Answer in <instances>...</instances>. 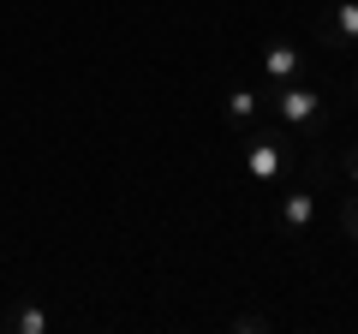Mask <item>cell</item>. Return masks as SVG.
Instances as JSON below:
<instances>
[{
    "label": "cell",
    "mask_w": 358,
    "mask_h": 334,
    "mask_svg": "<svg viewBox=\"0 0 358 334\" xmlns=\"http://www.w3.org/2000/svg\"><path fill=\"white\" fill-rule=\"evenodd\" d=\"M0 328H6V334H48L54 317H48L42 305H13L6 317H0Z\"/></svg>",
    "instance_id": "obj_7"
},
{
    "label": "cell",
    "mask_w": 358,
    "mask_h": 334,
    "mask_svg": "<svg viewBox=\"0 0 358 334\" xmlns=\"http://www.w3.org/2000/svg\"><path fill=\"white\" fill-rule=\"evenodd\" d=\"M263 72H268V84H299V78H305V54H299L293 42H268Z\"/></svg>",
    "instance_id": "obj_4"
},
{
    "label": "cell",
    "mask_w": 358,
    "mask_h": 334,
    "mask_svg": "<svg viewBox=\"0 0 358 334\" xmlns=\"http://www.w3.org/2000/svg\"><path fill=\"white\" fill-rule=\"evenodd\" d=\"M245 173L257 185H275L287 173V143L268 138V131H245Z\"/></svg>",
    "instance_id": "obj_2"
},
{
    "label": "cell",
    "mask_w": 358,
    "mask_h": 334,
    "mask_svg": "<svg viewBox=\"0 0 358 334\" xmlns=\"http://www.w3.org/2000/svg\"><path fill=\"white\" fill-rule=\"evenodd\" d=\"M310 221H317V191H310V185H293V191L281 197V227L287 233H305Z\"/></svg>",
    "instance_id": "obj_5"
},
{
    "label": "cell",
    "mask_w": 358,
    "mask_h": 334,
    "mask_svg": "<svg viewBox=\"0 0 358 334\" xmlns=\"http://www.w3.org/2000/svg\"><path fill=\"white\" fill-rule=\"evenodd\" d=\"M352 96H358V72H352Z\"/></svg>",
    "instance_id": "obj_11"
},
{
    "label": "cell",
    "mask_w": 358,
    "mask_h": 334,
    "mask_svg": "<svg viewBox=\"0 0 358 334\" xmlns=\"http://www.w3.org/2000/svg\"><path fill=\"white\" fill-rule=\"evenodd\" d=\"M341 233L358 245V191H352V197H341Z\"/></svg>",
    "instance_id": "obj_8"
},
{
    "label": "cell",
    "mask_w": 358,
    "mask_h": 334,
    "mask_svg": "<svg viewBox=\"0 0 358 334\" xmlns=\"http://www.w3.org/2000/svg\"><path fill=\"white\" fill-rule=\"evenodd\" d=\"M317 42L329 54H358V0H334L317 18Z\"/></svg>",
    "instance_id": "obj_3"
},
{
    "label": "cell",
    "mask_w": 358,
    "mask_h": 334,
    "mask_svg": "<svg viewBox=\"0 0 358 334\" xmlns=\"http://www.w3.org/2000/svg\"><path fill=\"white\" fill-rule=\"evenodd\" d=\"M233 328H239V334H268L275 322H268V317H257V310H245V317H233Z\"/></svg>",
    "instance_id": "obj_9"
},
{
    "label": "cell",
    "mask_w": 358,
    "mask_h": 334,
    "mask_svg": "<svg viewBox=\"0 0 358 334\" xmlns=\"http://www.w3.org/2000/svg\"><path fill=\"white\" fill-rule=\"evenodd\" d=\"M263 102L275 108V119H281L287 131H299L305 143H317L322 131H329V102H322L317 90H305V78H299V84H275Z\"/></svg>",
    "instance_id": "obj_1"
},
{
    "label": "cell",
    "mask_w": 358,
    "mask_h": 334,
    "mask_svg": "<svg viewBox=\"0 0 358 334\" xmlns=\"http://www.w3.org/2000/svg\"><path fill=\"white\" fill-rule=\"evenodd\" d=\"M341 180L358 191V143H346V150H341Z\"/></svg>",
    "instance_id": "obj_10"
},
{
    "label": "cell",
    "mask_w": 358,
    "mask_h": 334,
    "mask_svg": "<svg viewBox=\"0 0 358 334\" xmlns=\"http://www.w3.org/2000/svg\"><path fill=\"white\" fill-rule=\"evenodd\" d=\"M257 114H263V90H251V84H239V90L227 96V126L251 131V126H257Z\"/></svg>",
    "instance_id": "obj_6"
}]
</instances>
